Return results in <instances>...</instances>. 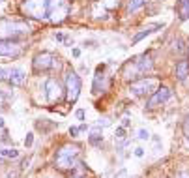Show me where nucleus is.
Wrapping results in <instances>:
<instances>
[{
    "label": "nucleus",
    "mask_w": 189,
    "mask_h": 178,
    "mask_svg": "<svg viewBox=\"0 0 189 178\" xmlns=\"http://www.w3.org/2000/svg\"><path fill=\"white\" fill-rule=\"evenodd\" d=\"M150 2V0H129L127 2V13L131 15V13H135L137 10H140L143 6H146Z\"/></svg>",
    "instance_id": "18"
},
{
    "label": "nucleus",
    "mask_w": 189,
    "mask_h": 178,
    "mask_svg": "<svg viewBox=\"0 0 189 178\" xmlns=\"http://www.w3.org/2000/svg\"><path fill=\"white\" fill-rule=\"evenodd\" d=\"M183 135H185L187 141H189V115H187V118H185V122H183Z\"/></svg>",
    "instance_id": "23"
},
{
    "label": "nucleus",
    "mask_w": 189,
    "mask_h": 178,
    "mask_svg": "<svg viewBox=\"0 0 189 178\" xmlns=\"http://www.w3.org/2000/svg\"><path fill=\"white\" fill-rule=\"evenodd\" d=\"M0 158H8V160H15L19 158V150L17 148H0Z\"/></svg>",
    "instance_id": "19"
},
{
    "label": "nucleus",
    "mask_w": 189,
    "mask_h": 178,
    "mask_svg": "<svg viewBox=\"0 0 189 178\" xmlns=\"http://www.w3.org/2000/svg\"><path fill=\"white\" fill-rule=\"evenodd\" d=\"M69 178H88L86 176V171H84V165L79 161V165L73 169V172H71V176H69Z\"/></svg>",
    "instance_id": "20"
},
{
    "label": "nucleus",
    "mask_w": 189,
    "mask_h": 178,
    "mask_svg": "<svg viewBox=\"0 0 189 178\" xmlns=\"http://www.w3.org/2000/svg\"><path fill=\"white\" fill-rule=\"evenodd\" d=\"M79 133H81V127H69V135H71V137H79Z\"/></svg>",
    "instance_id": "24"
},
{
    "label": "nucleus",
    "mask_w": 189,
    "mask_h": 178,
    "mask_svg": "<svg viewBox=\"0 0 189 178\" xmlns=\"http://www.w3.org/2000/svg\"><path fill=\"white\" fill-rule=\"evenodd\" d=\"M129 126V118H122V127H127Z\"/></svg>",
    "instance_id": "32"
},
{
    "label": "nucleus",
    "mask_w": 189,
    "mask_h": 178,
    "mask_svg": "<svg viewBox=\"0 0 189 178\" xmlns=\"http://www.w3.org/2000/svg\"><path fill=\"white\" fill-rule=\"evenodd\" d=\"M176 49H178V51H183V43H182V39H176Z\"/></svg>",
    "instance_id": "30"
},
{
    "label": "nucleus",
    "mask_w": 189,
    "mask_h": 178,
    "mask_svg": "<svg viewBox=\"0 0 189 178\" xmlns=\"http://www.w3.org/2000/svg\"><path fill=\"white\" fill-rule=\"evenodd\" d=\"M135 156H137V158H143V156H144V150H143V148H137V150H135Z\"/></svg>",
    "instance_id": "29"
},
{
    "label": "nucleus",
    "mask_w": 189,
    "mask_h": 178,
    "mask_svg": "<svg viewBox=\"0 0 189 178\" xmlns=\"http://www.w3.org/2000/svg\"><path fill=\"white\" fill-rule=\"evenodd\" d=\"M169 98H171V88H167V86H159V88H155V92H154L152 98L148 99L146 109H155V107H159L161 103H165Z\"/></svg>",
    "instance_id": "11"
},
{
    "label": "nucleus",
    "mask_w": 189,
    "mask_h": 178,
    "mask_svg": "<svg viewBox=\"0 0 189 178\" xmlns=\"http://www.w3.org/2000/svg\"><path fill=\"white\" fill-rule=\"evenodd\" d=\"M81 88H82V83H81V77L77 75V71L69 70L66 73V98L69 103H75L79 94H81Z\"/></svg>",
    "instance_id": "7"
},
{
    "label": "nucleus",
    "mask_w": 189,
    "mask_h": 178,
    "mask_svg": "<svg viewBox=\"0 0 189 178\" xmlns=\"http://www.w3.org/2000/svg\"><path fill=\"white\" fill-rule=\"evenodd\" d=\"M159 28H163V25H159V23H157V25H150V26H146V28H144L143 32H139V34H137V36H135V38L131 39V43L135 45V43H139L140 39H144L146 36H150L152 32H155V30H159Z\"/></svg>",
    "instance_id": "16"
},
{
    "label": "nucleus",
    "mask_w": 189,
    "mask_h": 178,
    "mask_svg": "<svg viewBox=\"0 0 189 178\" xmlns=\"http://www.w3.org/2000/svg\"><path fill=\"white\" fill-rule=\"evenodd\" d=\"M155 86H157V79H146V77H143V79H137V81L131 83L129 92H131L133 96L140 98V96H146V94L154 92Z\"/></svg>",
    "instance_id": "8"
},
{
    "label": "nucleus",
    "mask_w": 189,
    "mask_h": 178,
    "mask_svg": "<svg viewBox=\"0 0 189 178\" xmlns=\"http://www.w3.org/2000/svg\"><path fill=\"white\" fill-rule=\"evenodd\" d=\"M11 86H22L26 81V73L22 71L21 68H11L8 70V79H6Z\"/></svg>",
    "instance_id": "12"
},
{
    "label": "nucleus",
    "mask_w": 189,
    "mask_h": 178,
    "mask_svg": "<svg viewBox=\"0 0 189 178\" xmlns=\"http://www.w3.org/2000/svg\"><path fill=\"white\" fill-rule=\"evenodd\" d=\"M25 53V45L17 39H0V56L17 58Z\"/></svg>",
    "instance_id": "9"
},
{
    "label": "nucleus",
    "mask_w": 189,
    "mask_h": 178,
    "mask_svg": "<svg viewBox=\"0 0 189 178\" xmlns=\"http://www.w3.org/2000/svg\"><path fill=\"white\" fill-rule=\"evenodd\" d=\"M32 143H34V133H28L26 139H25V146H26V148H30V146H32Z\"/></svg>",
    "instance_id": "22"
},
{
    "label": "nucleus",
    "mask_w": 189,
    "mask_h": 178,
    "mask_svg": "<svg viewBox=\"0 0 189 178\" xmlns=\"http://www.w3.org/2000/svg\"><path fill=\"white\" fill-rule=\"evenodd\" d=\"M105 88H107V77L103 75V71H98V70H96V75H94V84H92L94 94L105 92Z\"/></svg>",
    "instance_id": "13"
},
{
    "label": "nucleus",
    "mask_w": 189,
    "mask_h": 178,
    "mask_svg": "<svg viewBox=\"0 0 189 178\" xmlns=\"http://www.w3.org/2000/svg\"><path fill=\"white\" fill-rule=\"evenodd\" d=\"M71 55H73L75 58H79V56H81V49H73V51H71Z\"/></svg>",
    "instance_id": "31"
},
{
    "label": "nucleus",
    "mask_w": 189,
    "mask_h": 178,
    "mask_svg": "<svg viewBox=\"0 0 189 178\" xmlns=\"http://www.w3.org/2000/svg\"><path fill=\"white\" fill-rule=\"evenodd\" d=\"M45 92H47V99H49V103H56L64 96V88H62V84L56 79H47Z\"/></svg>",
    "instance_id": "10"
},
{
    "label": "nucleus",
    "mask_w": 189,
    "mask_h": 178,
    "mask_svg": "<svg viewBox=\"0 0 189 178\" xmlns=\"http://www.w3.org/2000/svg\"><path fill=\"white\" fill-rule=\"evenodd\" d=\"M178 15H180V21L189 19V0H178Z\"/></svg>",
    "instance_id": "17"
},
{
    "label": "nucleus",
    "mask_w": 189,
    "mask_h": 178,
    "mask_svg": "<svg viewBox=\"0 0 189 178\" xmlns=\"http://www.w3.org/2000/svg\"><path fill=\"white\" fill-rule=\"evenodd\" d=\"M0 127H4V120L2 118H0Z\"/></svg>",
    "instance_id": "34"
},
{
    "label": "nucleus",
    "mask_w": 189,
    "mask_h": 178,
    "mask_svg": "<svg viewBox=\"0 0 189 178\" xmlns=\"http://www.w3.org/2000/svg\"><path fill=\"white\" fill-rule=\"evenodd\" d=\"M21 11L32 19H47L49 15V0H22Z\"/></svg>",
    "instance_id": "4"
},
{
    "label": "nucleus",
    "mask_w": 189,
    "mask_h": 178,
    "mask_svg": "<svg viewBox=\"0 0 189 178\" xmlns=\"http://www.w3.org/2000/svg\"><path fill=\"white\" fill-rule=\"evenodd\" d=\"M148 137H150V133H148L146 129H140V131H139V139H148Z\"/></svg>",
    "instance_id": "26"
},
{
    "label": "nucleus",
    "mask_w": 189,
    "mask_h": 178,
    "mask_svg": "<svg viewBox=\"0 0 189 178\" xmlns=\"http://www.w3.org/2000/svg\"><path fill=\"white\" fill-rule=\"evenodd\" d=\"M174 73H176V79H178V81H185L187 75H189V60H180V62L176 64Z\"/></svg>",
    "instance_id": "15"
},
{
    "label": "nucleus",
    "mask_w": 189,
    "mask_h": 178,
    "mask_svg": "<svg viewBox=\"0 0 189 178\" xmlns=\"http://www.w3.org/2000/svg\"><path fill=\"white\" fill-rule=\"evenodd\" d=\"M103 141V131H101V126H94L90 129V135H88V143L92 146H99Z\"/></svg>",
    "instance_id": "14"
},
{
    "label": "nucleus",
    "mask_w": 189,
    "mask_h": 178,
    "mask_svg": "<svg viewBox=\"0 0 189 178\" xmlns=\"http://www.w3.org/2000/svg\"><path fill=\"white\" fill-rule=\"evenodd\" d=\"M176 178H189V169H187V171L178 172V174H176Z\"/></svg>",
    "instance_id": "27"
},
{
    "label": "nucleus",
    "mask_w": 189,
    "mask_h": 178,
    "mask_svg": "<svg viewBox=\"0 0 189 178\" xmlns=\"http://www.w3.org/2000/svg\"><path fill=\"white\" fill-rule=\"evenodd\" d=\"M75 116H77L79 120H82V118H84V111H82V109H79L77 113H75Z\"/></svg>",
    "instance_id": "28"
},
{
    "label": "nucleus",
    "mask_w": 189,
    "mask_h": 178,
    "mask_svg": "<svg viewBox=\"0 0 189 178\" xmlns=\"http://www.w3.org/2000/svg\"><path fill=\"white\" fill-rule=\"evenodd\" d=\"M4 79H8V70L0 66V81H4Z\"/></svg>",
    "instance_id": "25"
},
{
    "label": "nucleus",
    "mask_w": 189,
    "mask_h": 178,
    "mask_svg": "<svg viewBox=\"0 0 189 178\" xmlns=\"http://www.w3.org/2000/svg\"><path fill=\"white\" fill-rule=\"evenodd\" d=\"M30 25L25 21L0 19V39H19L30 34Z\"/></svg>",
    "instance_id": "3"
},
{
    "label": "nucleus",
    "mask_w": 189,
    "mask_h": 178,
    "mask_svg": "<svg viewBox=\"0 0 189 178\" xmlns=\"http://www.w3.org/2000/svg\"><path fill=\"white\" fill-rule=\"evenodd\" d=\"M126 139V127H116V131H114V141H124Z\"/></svg>",
    "instance_id": "21"
},
{
    "label": "nucleus",
    "mask_w": 189,
    "mask_h": 178,
    "mask_svg": "<svg viewBox=\"0 0 189 178\" xmlns=\"http://www.w3.org/2000/svg\"><path fill=\"white\" fill-rule=\"evenodd\" d=\"M32 68L36 73H41V71H51V70H60V60L58 56H54L51 51H41L34 56L32 60Z\"/></svg>",
    "instance_id": "6"
},
{
    "label": "nucleus",
    "mask_w": 189,
    "mask_h": 178,
    "mask_svg": "<svg viewBox=\"0 0 189 178\" xmlns=\"http://www.w3.org/2000/svg\"><path fill=\"white\" fill-rule=\"evenodd\" d=\"M81 158V146L79 144H64L54 158V165L62 171H73L79 165Z\"/></svg>",
    "instance_id": "2"
},
{
    "label": "nucleus",
    "mask_w": 189,
    "mask_h": 178,
    "mask_svg": "<svg viewBox=\"0 0 189 178\" xmlns=\"http://www.w3.org/2000/svg\"><path fill=\"white\" fill-rule=\"evenodd\" d=\"M71 11V2L69 0H49V15L47 19L54 25H60L69 17Z\"/></svg>",
    "instance_id": "5"
},
{
    "label": "nucleus",
    "mask_w": 189,
    "mask_h": 178,
    "mask_svg": "<svg viewBox=\"0 0 189 178\" xmlns=\"http://www.w3.org/2000/svg\"><path fill=\"white\" fill-rule=\"evenodd\" d=\"M154 68V62H152V56L150 55H140V56H135L131 60H127L122 68V75L126 81H137V79H143L148 71H152Z\"/></svg>",
    "instance_id": "1"
},
{
    "label": "nucleus",
    "mask_w": 189,
    "mask_h": 178,
    "mask_svg": "<svg viewBox=\"0 0 189 178\" xmlns=\"http://www.w3.org/2000/svg\"><path fill=\"white\" fill-rule=\"evenodd\" d=\"M4 98H6V96H4V90L0 88V101H4Z\"/></svg>",
    "instance_id": "33"
}]
</instances>
